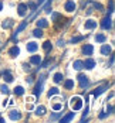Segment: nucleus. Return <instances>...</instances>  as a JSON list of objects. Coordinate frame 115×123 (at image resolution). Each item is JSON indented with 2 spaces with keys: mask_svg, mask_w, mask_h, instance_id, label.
Segmentation results:
<instances>
[{
  "mask_svg": "<svg viewBox=\"0 0 115 123\" xmlns=\"http://www.w3.org/2000/svg\"><path fill=\"white\" fill-rule=\"evenodd\" d=\"M57 45H58V47H64V45H65V41H64V40H61V38H60V40L57 41Z\"/></svg>",
  "mask_w": 115,
  "mask_h": 123,
  "instance_id": "obj_37",
  "label": "nucleus"
},
{
  "mask_svg": "<svg viewBox=\"0 0 115 123\" xmlns=\"http://www.w3.org/2000/svg\"><path fill=\"white\" fill-rule=\"evenodd\" d=\"M104 117H107V113H101L100 115V119H104Z\"/></svg>",
  "mask_w": 115,
  "mask_h": 123,
  "instance_id": "obj_43",
  "label": "nucleus"
},
{
  "mask_svg": "<svg viewBox=\"0 0 115 123\" xmlns=\"http://www.w3.org/2000/svg\"><path fill=\"white\" fill-rule=\"evenodd\" d=\"M14 93H16L17 96H21V95L24 93V88H23V86H16V88H14Z\"/></svg>",
  "mask_w": 115,
  "mask_h": 123,
  "instance_id": "obj_25",
  "label": "nucleus"
},
{
  "mask_svg": "<svg viewBox=\"0 0 115 123\" xmlns=\"http://www.w3.org/2000/svg\"><path fill=\"white\" fill-rule=\"evenodd\" d=\"M58 93H60V89H58L57 86L51 88L50 91H48V96H54V95H58Z\"/></svg>",
  "mask_w": 115,
  "mask_h": 123,
  "instance_id": "obj_30",
  "label": "nucleus"
},
{
  "mask_svg": "<svg viewBox=\"0 0 115 123\" xmlns=\"http://www.w3.org/2000/svg\"><path fill=\"white\" fill-rule=\"evenodd\" d=\"M92 52H94V47L91 44H85L82 47V54L84 55H92Z\"/></svg>",
  "mask_w": 115,
  "mask_h": 123,
  "instance_id": "obj_8",
  "label": "nucleus"
},
{
  "mask_svg": "<svg viewBox=\"0 0 115 123\" xmlns=\"http://www.w3.org/2000/svg\"><path fill=\"white\" fill-rule=\"evenodd\" d=\"M63 74H60V72H57V74H54V78H53V79H54V82H55V84H60V82H61V81H63Z\"/></svg>",
  "mask_w": 115,
  "mask_h": 123,
  "instance_id": "obj_26",
  "label": "nucleus"
},
{
  "mask_svg": "<svg viewBox=\"0 0 115 123\" xmlns=\"http://www.w3.org/2000/svg\"><path fill=\"white\" fill-rule=\"evenodd\" d=\"M24 67V71H30V64H23Z\"/></svg>",
  "mask_w": 115,
  "mask_h": 123,
  "instance_id": "obj_40",
  "label": "nucleus"
},
{
  "mask_svg": "<svg viewBox=\"0 0 115 123\" xmlns=\"http://www.w3.org/2000/svg\"><path fill=\"white\" fill-rule=\"evenodd\" d=\"M108 113H114V106H112V105L108 108Z\"/></svg>",
  "mask_w": 115,
  "mask_h": 123,
  "instance_id": "obj_41",
  "label": "nucleus"
},
{
  "mask_svg": "<svg viewBox=\"0 0 115 123\" xmlns=\"http://www.w3.org/2000/svg\"><path fill=\"white\" fill-rule=\"evenodd\" d=\"M84 36H78V37H73L70 40V44H77V43H80V41H82L84 40Z\"/></svg>",
  "mask_w": 115,
  "mask_h": 123,
  "instance_id": "obj_27",
  "label": "nucleus"
},
{
  "mask_svg": "<svg viewBox=\"0 0 115 123\" xmlns=\"http://www.w3.org/2000/svg\"><path fill=\"white\" fill-rule=\"evenodd\" d=\"M27 109H28V111H31V109H33V105H31V103H28V102H27Z\"/></svg>",
  "mask_w": 115,
  "mask_h": 123,
  "instance_id": "obj_42",
  "label": "nucleus"
},
{
  "mask_svg": "<svg viewBox=\"0 0 115 123\" xmlns=\"http://www.w3.org/2000/svg\"><path fill=\"white\" fill-rule=\"evenodd\" d=\"M108 86H109L108 84H104V85L98 86V88H97L95 91H92V96H95V98H98V96H100L101 93H104V92H105V91L108 89Z\"/></svg>",
  "mask_w": 115,
  "mask_h": 123,
  "instance_id": "obj_4",
  "label": "nucleus"
},
{
  "mask_svg": "<svg viewBox=\"0 0 115 123\" xmlns=\"http://www.w3.org/2000/svg\"><path fill=\"white\" fill-rule=\"evenodd\" d=\"M77 79L80 81V88H81V89H85V88L89 85V81H88V76H87V75L80 74L77 76Z\"/></svg>",
  "mask_w": 115,
  "mask_h": 123,
  "instance_id": "obj_3",
  "label": "nucleus"
},
{
  "mask_svg": "<svg viewBox=\"0 0 115 123\" xmlns=\"http://www.w3.org/2000/svg\"><path fill=\"white\" fill-rule=\"evenodd\" d=\"M112 65H114V55L109 57V67H112Z\"/></svg>",
  "mask_w": 115,
  "mask_h": 123,
  "instance_id": "obj_39",
  "label": "nucleus"
},
{
  "mask_svg": "<svg viewBox=\"0 0 115 123\" xmlns=\"http://www.w3.org/2000/svg\"><path fill=\"white\" fill-rule=\"evenodd\" d=\"M43 34H44V33H43V28H38V27L33 31V36H34V37H37V38H41V37H43Z\"/></svg>",
  "mask_w": 115,
  "mask_h": 123,
  "instance_id": "obj_24",
  "label": "nucleus"
},
{
  "mask_svg": "<svg viewBox=\"0 0 115 123\" xmlns=\"http://www.w3.org/2000/svg\"><path fill=\"white\" fill-rule=\"evenodd\" d=\"M44 81H46V75H40V79H38V82L36 84V86H34V96H36V98H38V96L41 95V92H43Z\"/></svg>",
  "mask_w": 115,
  "mask_h": 123,
  "instance_id": "obj_2",
  "label": "nucleus"
},
{
  "mask_svg": "<svg viewBox=\"0 0 115 123\" xmlns=\"http://www.w3.org/2000/svg\"><path fill=\"white\" fill-rule=\"evenodd\" d=\"M26 81H27V84H33V82H34V76H28Z\"/></svg>",
  "mask_w": 115,
  "mask_h": 123,
  "instance_id": "obj_38",
  "label": "nucleus"
},
{
  "mask_svg": "<svg viewBox=\"0 0 115 123\" xmlns=\"http://www.w3.org/2000/svg\"><path fill=\"white\" fill-rule=\"evenodd\" d=\"M91 3H92V6H94V9H95V10H100V12L104 10V6H102L101 3H97V1H91Z\"/></svg>",
  "mask_w": 115,
  "mask_h": 123,
  "instance_id": "obj_34",
  "label": "nucleus"
},
{
  "mask_svg": "<svg viewBox=\"0 0 115 123\" xmlns=\"http://www.w3.org/2000/svg\"><path fill=\"white\" fill-rule=\"evenodd\" d=\"M53 109L55 112L61 111V109H63V103H61V102H54V103H53Z\"/></svg>",
  "mask_w": 115,
  "mask_h": 123,
  "instance_id": "obj_33",
  "label": "nucleus"
},
{
  "mask_svg": "<svg viewBox=\"0 0 115 123\" xmlns=\"http://www.w3.org/2000/svg\"><path fill=\"white\" fill-rule=\"evenodd\" d=\"M95 41L102 44V43H105V41H107V37H105L104 34H97V36H95Z\"/></svg>",
  "mask_w": 115,
  "mask_h": 123,
  "instance_id": "obj_28",
  "label": "nucleus"
},
{
  "mask_svg": "<svg viewBox=\"0 0 115 123\" xmlns=\"http://www.w3.org/2000/svg\"><path fill=\"white\" fill-rule=\"evenodd\" d=\"M61 115H63V112H55V113H53V115H51L50 116V120L51 122H54V120H57V119H60V116H61Z\"/></svg>",
  "mask_w": 115,
  "mask_h": 123,
  "instance_id": "obj_29",
  "label": "nucleus"
},
{
  "mask_svg": "<svg viewBox=\"0 0 115 123\" xmlns=\"http://www.w3.org/2000/svg\"><path fill=\"white\" fill-rule=\"evenodd\" d=\"M0 92H1V93H4V95H9V93H10V91H9V88H7L6 84L0 86Z\"/></svg>",
  "mask_w": 115,
  "mask_h": 123,
  "instance_id": "obj_35",
  "label": "nucleus"
},
{
  "mask_svg": "<svg viewBox=\"0 0 115 123\" xmlns=\"http://www.w3.org/2000/svg\"><path fill=\"white\" fill-rule=\"evenodd\" d=\"M74 116H75V112H70L68 115H65L63 119H61V123H67V122H70V120H73Z\"/></svg>",
  "mask_w": 115,
  "mask_h": 123,
  "instance_id": "obj_15",
  "label": "nucleus"
},
{
  "mask_svg": "<svg viewBox=\"0 0 115 123\" xmlns=\"http://www.w3.org/2000/svg\"><path fill=\"white\" fill-rule=\"evenodd\" d=\"M27 24H28V23H27V21H23V23H21V24L19 25V27H17V30H16V31H14V33H16V34H19V33H21V31H23V30H24L26 27H27Z\"/></svg>",
  "mask_w": 115,
  "mask_h": 123,
  "instance_id": "obj_23",
  "label": "nucleus"
},
{
  "mask_svg": "<svg viewBox=\"0 0 115 123\" xmlns=\"http://www.w3.org/2000/svg\"><path fill=\"white\" fill-rule=\"evenodd\" d=\"M26 6H27V9H30L31 12H34V10H36V9L38 7V6H37V3H34V1H28V3H27Z\"/></svg>",
  "mask_w": 115,
  "mask_h": 123,
  "instance_id": "obj_32",
  "label": "nucleus"
},
{
  "mask_svg": "<svg viewBox=\"0 0 115 123\" xmlns=\"http://www.w3.org/2000/svg\"><path fill=\"white\" fill-rule=\"evenodd\" d=\"M64 9H65L68 13H73L77 9V4L73 1V0H67V1H65V4H64Z\"/></svg>",
  "mask_w": 115,
  "mask_h": 123,
  "instance_id": "obj_6",
  "label": "nucleus"
},
{
  "mask_svg": "<svg viewBox=\"0 0 115 123\" xmlns=\"http://www.w3.org/2000/svg\"><path fill=\"white\" fill-rule=\"evenodd\" d=\"M73 67H74V69H77V71H81V69L84 68V61H81V60H77V61H74Z\"/></svg>",
  "mask_w": 115,
  "mask_h": 123,
  "instance_id": "obj_18",
  "label": "nucleus"
},
{
  "mask_svg": "<svg viewBox=\"0 0 115 123\" xmlns=\"http://www.w3.org/2000/svg\"><path fill=\"white\" fill-rule=\"evenodd\" d=\"M37 49H38V45L36 44V43H33V41H31V43H28V44H27V51H28V52H36Z\"/></svg>",
  "mask_w": 115,
  "mask_h": 123,
  "instance_id": "obj_16",
  "label": "nucleus"
},
{
  "mask_svg": "<svg viewBox=\"0 0 115 123\" xmlns=\"http://www.w3.org/2000/svg\"><path fill=\"white\" fill-rule=\"evenodd\" d=\"M1 10H3V3L0 1V12H1Z\"/></svg>",
  "mask_w": 115,
  "mask_h": 123,
  "instance_id": "obj_44",
  "label": "nucleus"
},
{
  "mask_svg": "<svg viewBox=\"0 0 115 123\" xmlns=\"http://www.w3.org/2000/svg\"><path fill=\"white\" fill-rule=\"evenodd\" d=\"M17 10H19V16H21V17H24L26 13H27V6H26L24 3H20L19 4V7H17Z\"/></svg>",
  "mask_w": 115,
  "mask_h": 123,
  "instance_id": "obj_9",
  "label": "nucleus"
},
{
  "mask_svg": "<svg viewBox=\"0 0 115 123\" xmlns=\"http://www.w3.org/2000/svg\"><path fill=\"white\" fill-rule=\"evenodd\" d=\"M19 54H20V48H19L17 45H14V47H12V48L9 49V55L13 57V58H14V57H17Z\"/></svg>",
  "mask_w": 115,
  "mask_h": 123,
  "instance_id": "obj_12",
  "label": "nucleus"
},
{
  "mask_svg": "<svg viewBox=\"0 0 115 123\" xmlns=\"http://www.w3.org/2000/svg\"><path fill=\"white\" fill-rule=\"evenodd\" d=\"M36 24H37L38 28H47L48 27V21L46 18H38L37 21H36Z\"/></svg>",
  "mask_w": 115,
  "mask_h": 123,
  "instance_id": "obj_10",
  "label": "nucleus"
},
{
  "mask_svg": "<svg viewBox=\"0 0 115 123\" xmlns=\"http://www.w3.org/2000/svg\"><path fill=\"white\" fill-rule=\"evenodd\" d=\"M101 54L102 55H109V54H111V47L107 45V44H104L101 47Z\"/></svg>",
  "mask_w": 115,
  "mask_h": 123,
  "instance_id": "obj_19",
  "label": "nucleus"
},
{
  "mask_svg": "<svg viewBox=\"0 0 115 123\" xmlns=\"http://www.w3.org/2000/svg\"><path fill=\"white\" fill-rule=\"evenodd\" d=\"M101 27L104 28V30H109V28L112 27V20H111V17H109V16L104 17V20L101 21Z\"/></svg>",
  "mask_w": 115,
  "mask_h": 123,
  "instance_id": "obj_5",
  "label": "nucleus"
},
{
  "mask_svg": "<svg viewBox=\"0 0 115 123\" xmlns=\"http://www.w3.org/2000/svg\"><path fill=\"white\" fill-rule=\"evenodd\" d=\"M43 49L48 54V52L51 51V41H46V43L43 44Z\"/></svg>",
  "mask_w": 115,
  "mask_h": 123,
  "instance_id": "obj_31",
  "label": "nucleus"
},
{
  "mask_svg": "<svg viewBox=\"0 0 115 123\" xmlns=\"http://www.w3.org/2000/svg\"><path fill=\"white\" fill-rule=\"evenodd\" d=\"M13 25H14V21H13L12 18H7V20H4V21L1 23V27H3L4 30H7V28H12Z\"/></svg>",
  "mask_w": 115,
  "mask_h": 123,
  "instance_id": "obj_11",
  "label": "nucleus"
},
{
  "mask_svg": "<svg viewBox=\"0 0 115 123\" xmlns=\"http://www.w3.org/2000/svg\"><path fill=\"white\" fill-rule=\"evenodd\" d=\"M30 62H31V64H34V65H38V64L41 62V57H40V55H31Z\"/></svg>",
  "mask_w": 115,
  "mask_h": 123,
  "instance_id": "obj_21",
  "label": "nucleus"
},
{
  "mask_svg": "<svg viewBox=\"0 0 115 123\" xmlns=\"http://www.w3.org/2000/svg\"><path fill=\"white\" fill-rule=\"evenodd\" d=\"M82 103H84V100L81 96H73V98L70 99V108L73 109V111H80L81 108H82Z\"/></svg>",
  "mask_w": 115,
  "mask_h": 123,
  "instance_id": "obj_1",
  "label": "nucleus"
},
{
  "mask_svg": "<svg viewBox=\"0 0 115 123\" xmlns=\"http://www.w3.org/2000/svg\"><path fill=\"white\" fill-rule=\"evenodd\" d=\"M3 76H4L3 79H4L6 82H13V79H14V78H13V75L10 74V71H9V69H6V71L3 72Z\"/></svg>",
  "mask_w": 115,
  "mask_h": 123,
  "instance_id": "obj_17",
  "label": "nucleus"
},
{
  "mask_svg": "<svg viewBox=\"0 0 115 123\" xmlns=\"http://www.w3.org/2000/svg\"><path fill=\"white\" fill-rule=\"evenodd\" d=\"M84 27H85L87 30H92V28L97 27V21H95V20H87L85 24H84Z\"/></svg>",
  "mask_w": 115,
  "mask_h": 123,
  "instance_id": "obj_14",
  "label": "nucleus"
},
{
  "mask_svg": "<svg viewBox=\"0 0 115 123\" xmlns=\"http://www.w3.org/2000/svg\"><path fill=\"white\" fill-rule=\"evenodd\" d=\"M94 67H95V61H94L92 58L85 60V62H84V68H87V69H92Z\"/></svg>",
  "mask_w": 115,
  "mask_h": 123,
  "instance_id": "obj_13",
  "label": "nucleus"
},
{
  "mask_svg": "<svg viewBox=\"0 0 115 123\" xmlns=\"http://www.w3.org/2000/svg\"><path fill=\"white\" fill-rule=\"evenodd\" d=\"M64 88L65 89H73L74 88V81L73 79H65L64 81Z\"/></svg>",
  "mask_w": 115,
  "mask_h": 123,
  "instance_id": "obj_20",
  "label": "nucleus"
},
{
  "mask_svg": "<svg viewBox=\"0 0 115 123\" xmlns=\"http://www.w3.org/2000/svg\"><path fill=\"white\" fill-rule=\"evenodd\" d=\"M36 115H37V116L46 115V108H44V106H37V108H36Z\"/></svg>",
  "mask_w": 115,
  "mask_h": 123,
  "instance_id": "obj_22",
  "label": "nucleus"
},
{
  "mask_svg": "<svg viewBox=\"0 0 115 123\" xmlns=\"http://www.w3.org/2000/svg\"><path fill=\"white\" fill-rule=\"evenodd\" d=\"M9 117H10L12 120H20V119L23 117V115H21L19 111H12L10 113H9Z\"/></svg>",
  "mask_w": 115,
  "mask_h": 123,
  "instance_id": "obj_7",
  "label": "nucleus"
},
{
  "mask_svg": "<svg viewBox=\"0 0 115 123\" xmlns=\"http://www.w3.org/2000/svg\"><path fill=\"white\" fill-rule=\"evenodd\" d=\"M114 13V0H109V9H108V14L107 16H111Z\"/></svg>",
  "mask_w": 115,
  "mask_h": 123,
  "instance_id": "obj_36",
  "label": "nucleus"
}]
</instances>
